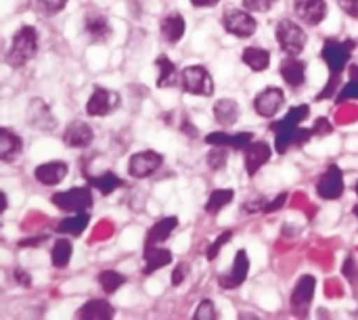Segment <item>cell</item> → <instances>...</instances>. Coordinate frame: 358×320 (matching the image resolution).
I'll return each mask as SVG.
<instances>
[{"label": "cell", "mask_w": 358, "mask_h": 320, "mask_svg": "<svg viewBox=\"0 0 358 320\" xmlns=\"http://www.w3.org/2000/svg\"><path fill=\"white\" fill-rule=\"evenodd\" d=\"M172 262V252L166 249V247H149L145 249V268H143V275H153L155 270L168 266Z\"/></svg>", "instance_id": "26"}, {"label": "cell", "mask_w": 358, "mask_h": 320, "mask_svg": "<svg viewBox=\"0 0 358 320\" xmlns=\"http://www.w3.org/2000/svg\"><path fill=\"white\" fill-rule=\"evenodd\" d=\"M178 226V218L176 216H170V218H162L159 222H155L151 226V231L147 233V239H145V249L149 247H155L159 243H164L172 233L174 228Z\"/></svg>", "instance_id": "21"}, {"label": "cell", "mask_w": 358, "mask_h": 320, "mask_svg": "<svg viewBox=\"0 0 358 320\" xmlns=\"http://www.w3.org/2000/svg\"><path fill=\"white\" fill-rule=\"evenodd\" d=\"M84 29H86V34H88L92 40H96V42H105V40H109V36H111V25H109L107 17H105V15H99V13H88V15H86V19H84Z\"/></svg>", "instance_id": "24"}, {"label": "cell", "mask_w": 358, "mask_h": 320, "mask_svg": "<svg viewBox=\"0 0 358 320\" xmlns=\"http://www.w3.org/2000/svg\"><path fill=\"white\" fill-rule=\"evenodd\" d=\"M233 197H235V191H231V189H218V191H214L210 195L208 203H206V212L212 214V216H216L218 212H222L233 201Z\"/></svg>", "instance_id": "32"}, {"label": "cell", "mask_w": 358, "mask_h": 320, "mask_svg": "<svg viewBox=\"0 0 358 320\" xmlns=\"http://www.w3.org/2000/svg\"><path fill=\"white\" fill-rule=\"evenodd\" d=\"M294 10L304 23L319 25L327 17V2L325 0H294Z\"/></svg>", "instance_id": "15"}, {"label": "cell", "mask_w": 358, "mask_h": 320, "mask_svg": "<svg viewBox=\"0 0 358 320\" xmlns=\"http://www.w3.org/2000/svg\"><path fill=\"white\" fill-rule=\"evenodd\" d=\"M338 4H340V8H342L346 15L358 19V0H338Z\"/></svg>", "instance_id": "44"}, {"label": "cell", "mask_w": 358, "mask_h": 320, "mask_svg": "<svg viewBox=\"0 0 358 320\" xmlns=\"http://www.w3.org/2000/svg\"><path fill=\"white\" fill-rule=\"evenodd\" d=\"M122 99L117 92L109 90V88H103V86H96L86 103V113L92 115V117H103V115H109L113 113L117 107H120Z\"/></svg>", "instance_id": "8"}, {"label": "cell", "mask_w": 358, "mask_h": 320, "mask_svg": "<svg viewBox=\"0 0 358 320\" xmlns=\"http://www.w3.org/2000/svg\"><path fill=\"white\" fill-rule=\"evenodd\" d=\"M277 0H243V6L252 13H266L275 6Z\"/></svg>", "instance_id": "40"}, {"label": "cell", "mask_w": 358, "mask_h": 320, "mask_svg": "<svg viewBox=\"0 0 358 320\" xmlns=\"http://www.w3.org/2000/svg\"><path fill=\"white\" fill-rule=\"evenodd\" d=\"M241 59L252 71H264L271 65V52L266 48H260V46H248L243 50Z\"/></svg>", "instance_id": "28"}, {"label": "cell", "mask_w": 358, "mask_h": 320, "mask_svg": "<svg viewBox=\"0 0 358 320\" xmlns=\"http://www.w3.org/2000/svg\"><path fill=\"white\" fill-rule=\"evenodd\" d=\"M21 149H23V143L19 134H15L8 128H0V159L4 163H10L19 157Z\"/></svg>", "instance_id": "22"}, {"label": "cell", "mask_w": 358, "mask_h": 320, "mask_svg": "<svg viewBox=\"0 0 358 320\" xmlns=\"http://www.w3.org/2000/svg\"><path fill=\"white\" fill-rule=\"evenodd\" d=\"M38 52V29L31 25H23L15 36L13 44L6 52V63L10 67H23Z\"/></svg>", "instance_id": "3"}, {"label": "cell", "mask_w": 358, "mask_h": 320, "mask_svg": "<svg viewBox=\"0 0 358 320\" xmlns=\"http://www.w3.org/2000/svg\"><path fill=\"white\" fill-rule=\"evenodd\" d=\"M283 103H285V92L281 88H277V86H271V88H264L254 99V109L262 117H273V115L279 113Z\"/></svg>", "instance_id": "11"}, {"label": "cell", "mask_w": 358, "mask_h": 320, "mask_svg": "<svg viewBox=\"0 0 358 320\" xmlns=\"http://www.w3.org/2000/svg\"><path fill=\"white\" fill-rule=\"evenodd\" d=\"M208 145H222L231 149H245L250 143H254V134L250 132H239V134H229V132H210L206 136Z\"/></svg>", "instance_id": "20"}, {"label": "cell", "mask_w": 358, "mask_h": 320, "mask_svg": "<svg viewBox=\"0 0 358 320\" xmlns=\"http://www.w3.org/2000/svg\"><path fill=\"white\" fill-rule=\"evenodd\" d=\"M126 281H128V279H126L122 272H115V270H103V272L99 275L101 289H103L107 296H111V293H115L120 287H124Z\"/></svg>", "instance_id": "34"}, {"label": "cell", "mask_w": 358, "mask_h": 320, "mask_svg": "<svg viewBox=\"0 0 358 320\" xmlns=\"http://www.w3.org/2000/svg\"><path fill=\"white\" fill-rule=\"evenodd\" d=\"M350 80H358V65L350 67Z\"/></svg>", "instance_id": "50"}, {"label": "cell", "mask_w": 358, "mask_h": 320, "mask_svg": "<svg viewBox=\"0 0 358 320\" xmlns=\"http://www.w3.org/2000/svg\"><path fill=\"white\" fill-rule=\"evenodd\" d=\"M44 241V237H36V239H29V241H21L19 247H27V245H40Z\"/></svg>", "instance_id": "49"}, {"label": "cell", "mask_w": 358, "mask_h": 320, "mask_svg": "<svg viewBox=\"0 0 358 320\" xmlns=\"http://www.w3.org/2000/svg\"><path fill=\"white\" fill-rule=\"evenodd\" d=\"M239 103L233 99H220L214 105V117L222 126H233L239 119Z\"/></svg>", "instance_id": "27"}, {"label": "cell", "mask_w": 358, "mask_h": 320, "mask_svg": "<svg viewBox=\"0 0 358 320\" xmlns=\"http://www.w3.org/2000/svg\"><path fill=\"white\" fill-rule=\"evenodd\" d=\"M357 48V42L352 40V38H348V40H327L325 44H323V61L327 63V67H329V82H327V86H325V90L321 92V94H317V101L321 99H329L334 92H336V86H338V80H340V73L346 69V65H348V61H350V54H352V50Z\"/></svg>", "instance_id": "2"}, {"label": "cell", "mask_w": 358, "mask_h": 320, "mask_svg": "<svg viewBox=\"0 0 358 320\" xmlns=\"http://www.w3.org/2000/svg\"><path fill=\"white\" fill-rule=\"evenodd\" d=\"M315 289H317V281H315V277H310V275H304V277L296 283L294 293H292V308L296 310V314L306 317L308 306L313 304V298H315Z\"/></svg>", "instance_id": "13"}, {"label": "cell", "mask_w": 358, "mask_h": 320, "mask_svg": "<svg viewBox=\"0 0 358 320\" xmlns=\"http://www.w3.org/2000/svg\"><path fill=\"white\" fill-rule=\"evenodd\" d=\"M231 237H233V233H231V231H224V233H222V235H220V237H218V239H216V241H214V243H212V245L208 247L206 256H208V260H210V262L218 258L220 249H222V247H224V245H227V243L231 241Z\"/></svg>", "instance_id": "37"}, {"label": "cell", "mask_w": 358, "mask_h": 320, "mask_svg": "<svg viewBox=\"0 0 358 320\" xmlns=\"http://www.w3.org/2000/svg\"><path fill=\"white\" fill-rule=\"evenodd\" d=\"M71 254H73V245L69 239H57L55 245H52V254H50V260H52V266L55 268H65L71 260Z\"/></svg>", "instance_id": "31"}, {"label": "cell", "mask_w": 358, "mask_h": 320, "mask_svg": "<svg viewBox=\"0 0 358 320\" xmlns=\"http://www.w3.org/2000/svg\"><path fill=\"white\" fill-rule=\"evenodd\" d=\"M13 277H15V281H17V283H21L23 287H29V283H31V281H29V275H27L25 270H21V268H17Z\"/></svg>", "instance_id": "47"}, {"label": "cell", "mask_w": 358, "mask_h": 320, "mask_svg": "<svg viewBox=\"0 0 358 320\" xmlns=\"http://www.w3.org/2000/svg\"><path fill=\"white\" fill-rule=\"evenodd\" d=\"M27 124L36 130H52L57 126V119L50 111V105H46L42 99H31L27 105Z\"/></svg>", "instance_id": "12"}, {"label": "cell", "mask_w": 358, "mask_h": 320, "mask_svg": "<svg viewBox=\"0 0 358 320\" xmlns=\"http://www.w3.org/2000/svg\"><path fill=\"white\" fill-rule=\"evenodd\" d=\"M243 153H245V170H248L250 176H254L273 157V149L268 147V143H262V140L250 143L243 149Z\"/></svg>", "instance_id": "16"}, {"label": "cell", "mask_w": 358, "mask_h": 320, "mask_svg": "<svg viewBox=\"0 0 358 320\" xmlns=\"http://www.w3.org/2000/svg\"><path fill=\"white\" fill-rule=\"evenodd\" d=\"M248 270H250L248 254H245V249H239L237 256H235V262H233L231 270H229L227 275H220V277H218V285H220L222 289H235V287H239V285L245 283Z\"/></svg>", "instance_id": "14"}, {"label": "cell", "mask_w": 358, "mask_h": 320, "mask_svg": "<svg viewBox=\"0 0 358 320\" xmlns=\"http://www.w3.org/2000/svg\"><path fill=\"white\" fill-rule=\"evenodd\" d=\"M113 314H115L113 306H111L109 302H105V300H90V302H86V304L76 312V317H78V319H90V320L113 319Z\"/></svg>", "instance_id": "25"}, {"label": "cell", "mask_w": 358, "mask_h": 320, "mask_svg": "<svg viewBox=\"0 0 358 320\" xmlns=\"http://www.w3.org/2000/svg\"><path fill=\"white\" fill-rule=\"evenodd\" d=\"M227 161H229V151H227V147L214 145V149L208 153V166H210L212 170L218 172V170H224Z\"/></svg>", "instance_id": "35"}, {"label": "cell", "mask_w": 358, "mask_h": 320, "mask_svg": "<svg viewBox=\"0 0 358 320\" xmlns=\"http://www.w3.org/2000/svg\"><path fill=\"white\" fill-rule=\"evenodd\" d=\"M310 107L308 105H298L287 111V115L275 124H271V130L275 132V149L277 153H285L292 145H306L315 132L313 128H302V122L308 117Z\"/></svg>", "instance_id": "1"}, {"label": "cell", "mask_w": 358, "mask_h": 320, "mask_svg": "<svg viewBox=\"0 0 358 320\" xmlns=\"http://www.w3.org/2000/svg\"><path fill=\"white\" fill-rule=\"evenodd\" d=\"M90 189H92L90 184L88 187H73L69 191L55 193L50 197V201H52V205H57L63 212H73V214L88 212L92 208V193H90Z\"/></svg>", "instance_id": "5"}, {"label": "cell", "mask_w": 358, "mask_h": 320, "mask_svg": "<svg viewBox=\"0 0 358 320\" xmlns=\"http://www.w3.org/2000/svg\"><path fill=\"white\" fill-rule=\"evenodd\" d=\"M344 174L338 166H329L317 182V193L325 201H336L344 195Z\"/></svg>", "instance_id": "9"}, {"label": "cell", "mask_w": 358, "mask_h": 320, "mask_svg": "<svg viewBox=\"0 0 358 320\" xmlns=\"http://www.w3.org/2000/svg\"><path fill=\"white\" fill-rule=\"evenodd\" d=\"M355 99H358V80H350V82L340 90V94H338L336 103H338V105H342V103H346V101H355Z\"/></svg>", "instance_id": "38"}, {"label": "cell", "mask_w": 358, "mask_h": 320, "mask_svg": "<svg viewBox=\"0 0 358 320\" xmlns=\"http://www.w3.org/2000/svg\"><path fill=\"white\" fill-rule=\"evenodd\" d=\"M342 272H344V277L348 279V283H350L352 287H357L358 289V264L355 258H346Z\"/></svg>", "instance_id": "39"}, {"label": "cell", "mask_w": 358, "mask_h": 320, "mask_svg": "<svg viewBox=\"0 0 358 320\" xmlns=\"http://www.w3.org/2000/svg\"><path fill=\"white\" fill-rule=\"evenodd\" d=\"M164 163V157L155 151H138L130 157L128 163V172L132 178H147L151 174H155Z\"/></svg>", "instance_id": "10"}, {"label": "cell", "mask_w": 358, "mask_h": 320, "mask_svg": "<svg viewBox=\"0 0 358 320\" xmlns=\"http://www.w3.org/2000/svg\"><path fill=\"white\" fill-rule=\"evenodd\" d=\"M159 29H162V38L168 44H176L185 36V31H187V21L182 19V15L172 13V15H166L162 19V27Z\"/></svg>", "instance_id": "23"}, {"label": "cell", "mask_w": 358, "mask_h": 320, "mask_svg": "<svg viewBox=\"0 0 358 320\" xmlns=\"http://www.w3.org/2000/svg\"><path fill=\"white\" fill-rule=\"evenodd\" d=\"M36 180L44 187H57L67 176V163L65 161H46L36 168Z\"/></svg>", "instance_id": "19"}, {"label": "cell", "mask_w": 358, "mask_h": 320, "mask_svg": "<svg viewBox=\"0 0 358 320\" xmlns=\"http://www.w3.org/2000/svg\"><path fill=\"white\" fill-rule=\"evenodd\" d=\"M275 36H277L279 48H281L287 57H298V54H302V50L306 48V42H308L306 31H304L298 23H294V21H289V19L279 21V25H277V29H275Z\"/></svg>", "instance_id": "4"}, {"label": "cell", "mask_w": 358, "mask_h": 320, "mask_svg": "<svg viewBox=\"0 0 358 320\" xmlns=\"http://www.w3.org/2000/svg\"><path fill=\"white\" fill-rule=\"evenodd\" d=\"M38 4L42 6V10H44L46 15H57L59 10L65 8L67 0H38Z\"/></svg>", "instance_id": "41"}, {"label": "cell", "mask_w": 358, "mask_h": 320, "mask_svg": "<svg viewBox=\"0 0 358 320\" xmlns=\"http://www.w3.org/2000/svg\"><path fill=\"white\" fill-rule=\"evenodd\" d=\"M266 203L268 201H264V199H254V201H245V205H243V212H252V214H256V212H264V208H266Z\"/></svg>", "instance_id": "46"}, {"label": "cell", "mask_w": 358, "mask_h": 320, "mask_svg": "<svg viewBox=\"0 0 358 320\" xmlns=\"http://www.w3.org/2000/svg\"><path fill=\"white\" fill-rule=\"evenodd\" d=\"M313 132H315V136H325V134H331V132H334V126L329 124V119L321 117V119L315 122Z\"/></svg>", "instance_id": "42"}, {"label": "cell", "mask_w": 358, "mask_h": 320, "mask_svg": "<svg viewBox=\"0 0 358 320\" xmlns=\"http://www.w3.org/2000/svg\"><path fill=\"white\" fill-rule=\"evenodd\" d=\"M88 222H90L88 212H80V214H76L71 218L61 220L57 224V233H61V235H82L84 228L88 226Z\"/></svg>", "instance_id": "30"}, {"label": "cell", "mask_w": 358, "mask_h": 320, "mask_svg": "<svg viewBox=\"0 0 358 320\" xmlns=\"http://www.w3.org/2000/svg\"><path fill=\"white\" fill-rule=\"evenodd\" d=\"M285 201H287V193H281L277 199H273V201H268V203H266L264 212H266V214H273V212L281 210V208L285 205Z\"/></svg>", "instance_id": "45"}, {"label": "cell", "mask_w": 358, "mask_h": 320, "mask_svg": "<svg viewBox=\"0 0 358 320\" xmlns=\"http://www.w3.org/2000/svg\"><path fill=\"white\" fill-rule=\"evenodd\" d=\"M279 71H281V78L285 80V84H289L294 88H298L306 82V61H302L298 57L283 59Z\"/></svg>", "instance_id": "18"}, {"label": "cell", "mask_w": 358, "mask_h": 320, "mask_svg": "<svg viewBox=\"0 0 358 320\" xmlns=\"http://www.w3.org/2000/svg\"><path fill=\"white\" fill-rule=\"evenodd\" d=\"M182 90L195 96H212L214 80L203 65H191L182 71Z\"/></svg>", "instance_id": "6"}, {"label": "cell", "mask_w": 358, "mask_h": 320, "mask_svg": "<svg viewBox=\"0 0 358 320\" xmlns=\"http://www.w3.org/2000/svg\"><path fill=\"white\" fill-rule=\"evenodd\" d=\"M355 191H357V195H358V182H357V187H355Z\"/></svg>", "instance_id": "52"}, {"label": "cell", "mask_w": 358, "mask_h": 320, "mask_svg": "<svg viewBox=\"0 0 358 320\" xmlns=\"http://www.w3.org/2000/svg\"><path fill=\"white\" fill-rule=\"evenodd\" d=\"M352 212H355V216H357V218H358V205H357V208H355V210H352Z\"/></svg>", "instance_id": "51"}, {"label": "cell", "mask_w": 358, "mask_h": 320, "mask_svg": "<svg viewBox=\"0 0 358 320\" xmlns=\"http://www.w3.org/2000/svg\"><path fill=\"white\" fill-rule=\"evenodd\" d=\"M155 67L159 69L157 86H159V88L172 86V84H174V78H176V65H174L168 57H164V54H162V57H157Z\"/></svg>", "instance_id": "33"}, {"label": "cell", "mask_w": 358, "mask_h": 320, "mask_svg": "<svg viewBox=\"0 0 358 320\" xmlns=\"http://www.w3.org/2000/svg\"><path fill=\"white\" fill-rule=\"evenodd\" d=\"M222 27L237 36V38H250L256 34L258 29V23L256 19L252 17V10H239V8H229L224 15H222Z\"/></svg>", "instance_id": "7"}, {"label": "cell", "mask_w": 358, "mask_h": 320, "mask_svg": "<svg viewBox=\"0 0 358 320\" xmlns=\"http://www.w3.org/2000/svg\"><path fill=\"white\" fill-rule=\"evenodd\" d=\"M220 0H191V4L193 6H197V8H210V6H216Z\"/></svg>", "instance_id": "48"}, {"label": "cell", "mask_w": 358, "mask_h": 320, "mask_svg": "<svg viewBox=\"0 0 358 320\" xmlns=\"http://www.w3.org/2000/svg\"><path fill=\"white\" fill-rule=\"evenodd\" d=\"M220 314H218V310H216V306H214L212 300H203L197 306V310H195V320H216Z\"/></svg>", "instance_id": "36"}, {"label": "cell", "mask_w": 358, "mask_h": 320, "mask_svg": "<svg viewBox=\"0 0 358 320\" xmlns=\"http://www.w3.org/2000/svg\"><path fill=\"white\" fill-rule=\"evenodd\" d=\"M187 275H189V264L180 262V264L174 268V272H172V285H180V283L187 279Z\"/></svg>", "instance_id": "43"}, {"label": "cell", "mask_w": 358, "mask_h": 320, "mask_svg": "<svg viewBox=\"0 0 358 320\" xmlns=\"http://www.w3.org/2000/svg\"><path fill=\"white\" fill-rule=\"evenodd\" d=\"M94 138V132L88 124L84 122H73L67 126L65 134H63V143L71 149H84L92 143Z\"/></svg>", "instance_id": "17"}, {"label": "cell", "mask_w": 358, "mask_h": 320, "mask_svg": "<svg viewBox=\"0 0 358 320\" xmlns=\"http://www.w3.org/2000/svg\"><path fill=\"white\" fill-rule=\"evenodd\" d=\"M86 182H88L92 189H96L101 195H111L115 189L124 187V180H122L120 176H115L113 172H105V174H101V176H86Z\"/></svg>", "instance_id": "29"}]
</instances>
